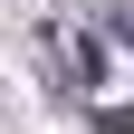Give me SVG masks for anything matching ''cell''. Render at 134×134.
<instances>
[{
    "label": "cell",
    "instance_id": "obj_1",
    "mask_svg": "<svg viewBox=\"0 0 134 134\" xmlns=\"http://www.w3.org/2000/svg\"><path fill=\"white\" fill-rule=\"evenodd\" d=\"M58 58H67V77H77V86H96V77H105V48H96L86 29H58Z\"/></svg>",
    "mask_w": 134,
    "mask_h": 134
},
{
    "label": "cell",
    "instance_id": "obj_2",
    "mask_svg": "<svg viewBox=\"0 0 134 134\" xmlns=\"http://www.w3.org/2000/svg\"><path fill=\"white\" fill-rule=\"evenodd\" d=\"M96 134H134V105H96Z\"/></svg>",
    "mask_w": 134,
    "mask_h": 134
},
{
    "label": "cell",
    "instance_id": "obj_3",
    "mask_svg": "<svg viewBox=\"0 0 134 134\" xmlns=\"http://www.w3.org/2000/svg\"><path fill=\"white\" fill-rule=\"evenodd\" d=\"M115 38H125V48H134V10H115Z\"/></svg>",
    "mask_w": 134,
    "mask_h": 134
}]
</instances>
